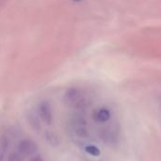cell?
I'll list each match as a JSON object with an SVG mask.
<instances>
[{
	"label": "cell",
	"instance_id": "1",
	"mask_svg": "<svg viewBox=\"0 0 161 161\" xmlns=\"http://www.w3.org/2000/svg\"><path fill=\"white\" fill-rule=\"evenodd\" d=\"M63 101L68 107L78 110L87 109L92 105L91 97L84 91L78 88L68 89L64 93Z\"/></svg>",
	"mask_w": 161,
	"mask_h": 161
},
{
	"label": "cell",
	"instance_id": "2",
	"mask_svg": "<svg viewBox=\"0 0 161 161\" xmlns=\"http://www.w3.org/2000/svg\"><path fill=\"white\" fill-rule=\"evenodd\" d=\"M37 113H38L40 120L42 123H44L47 125H52L53 120H54V114H53L52 107L48 101H42L39 104Z\"/></svg>",
	"mask_w": 161,
	"mask_h": 161
},
{
	"label": "cell",
	"instance_id": "3",
	"mask_svg": "<svg viewBox=\"0 0 161 161\" xmlns=\"http://www.w3.org/2000/svg\"><path fill=\"white\" fill-rule=\"evenodd\" d=\"M38 151V145L30 139H25L18 144V153L21 157H31Z\"/></svg>",
	"mask_w": 161,
	"mask_h": 161
},
{
	"label": "cell",
	"instance_id": "4",
	"mask_svg": "<svg viewBox=\"0 0 161 161\" xmlns=\"http://www.w3.org/2000/svg\"><path fill=\"white\" fill-rule=\"evenodd\" d=\"M27 121L29 125L32 127V129H34L35 131H40L42 126H41V120L38 116L37 112L31 111L27 114Z\"/></svg>",
	"mask_w": 161,
	"mask_h": 161
},
{
	"label": "cell",
	"instance_id": "5",
	"mask_svg": "<svg viewBox=\"0 0 161 161\" xmlns=\"http://www.w3.org/2000/svg\"><path fill=\"white\" fill-rule=\"evenodd\" d=\"M44 139L48 142V144L51 145L52 147H58L60 144V139L58 136V134H56L55 132L46 131V133L44 134Z\"/></svg>",
	"mask_w": 161,
	"mask_h": 161
},
{
	"label": "cell",
	"instance_id": "6",
	"mask_svg": "<svg viewBox=\"0 0 161 161\" xmlns=\"http://www.w3.org/2000/svg\"><path fill=\"white\" fill-rule=\"evenodd\" d=\"M9 146V141L7 136H1L0 137V161H3L6 153Z\"/></svg>",
	"mask_w": 161,
	"mask_h": 161
},
{
	"label": "cell",
	"instance_id": "7",
	"mask_svg": "<svg viewBox=\"0 0 161 161\" xmlns=\"http://www.w3.org/2000/svg\"><path fill=\"white\" fill-rule=\"evenodd\" d=\"M8 161H23L22 157L17 153H11L8 158Z\"/></svg>",
	"mask_w": 161,
	"mask_h": 161
},
{
	"label": "cell",
	"instance_id": "8",
	"mask_svg": "<svg viewBox=\"0 0 161 161\" xmlns=\"http://www.w3.org/2000/svg\"><path fill=\"white\" fill-rule=\"evenodd\" d=\"M29 161H43V159L42 158L41 156H35V157H32Z\"/></svg>",
	"mask_w": 161,
	"mask_h": 161
},
{
	"label": "cell",
	"instance_id": "9",
	"mask_svg": "<svg viewBox=\"0 0 161 161\" xmlns=\"http://www.w3.org/2000/svg\"><path fill=\"white\" fill-rule=\"evenodd\" d=\"M74 1H76V2H78V1H81V0H74Z\"/></svg>",
	"mask_w": 161,
	"mask_h": 161
}]
</instances>
